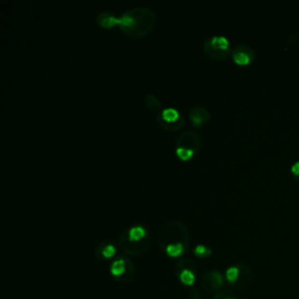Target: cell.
Instances as JSON below:
<instances>
[{"label":"cell","instance_id":"1","mask_svg":"<svg viewBox=\"0 0 299 299\" xmlns=\"http://www.w3.org/2000/svg\"><path fill=\"white\" fill-rule=\"evenodd\" d=\"M110 273L118 282L128 283L132 278V264L129 259L126 258H118L111 264Z\"/></svg>","mask_w":299,"mask_h":299},{"label":"cell","instance_id":"2","mask_svg":"<svg viewBox=\"0 0 299 299\" xmlns=\"http://www.w3.org/2000/svg\"><path fill=\"white\" fill-rule=\"evenodd\" d=\"M223 283H225V277L217 270L209 271V273L204 275L201 279L202 288L206 290L207 292H214L216 290L221 289Z\"/></svg>","mask_w":299,"mask_h":299},{"label":"cell","instance_id":"3","mask_svg":"<svg viewBox=\"0 0 299 299\" xmlns=\"http://www.w3.org/2000/svg\"><path fill=\"white\" fill-rule=\"evenodd\" d=\"M232 57L237 65L244 66L248 65L253 59V52L247 46H238L232 54Z\"/></svg>","mask_w":299,"mask_h":299},{"label":"cell","instance_id":"4","mask_svg":"<svg viewBox=\"0 0 299 299\" xmlns=\"http://www.w3.org/2000/svg\"><path fill=\"white\" fill-rule=\"evenodd\" d=\"M253 279V271L250 270V268L246 267V265H240V276H238L237 282L235 283L234 286L240 290L249 288L252 285Z\"/></svg>","mask_w":299,"mask_h":299},{"label":"cell","instance_id":"5","mask_svg":"<svg viewBox=\"0 0 299 299\" xmlns=\"http://www.w3.org/2000/svg\"><path fill=\"white\" fill-rule=\"evenodd\" d=\"M210 47L215 50H220V52L227 53L229 49V41L225 36H214L209 41Z\"/></svg>","mask_w":299,"mask_h":299},{"label":"cell","instance_id":"6","mask_svg":"<svg viewBox=\"0 0 299 299\" xmlns=\"http://www.w3.org/2000/svg\"><path fill=\"white\" fill-rule=\"evenodd\" d=\"M179 279L185 285H193L195 282V268H183L179 274Z\"/></svg>","mask_w":299,"mask_h":299},{"label":"cell","instance_id":"7","mask_svg":"<svg viewBox=\"0 0 299 299\" xmlns=\"http://www.w3.org/2000/svg\"><path fill=\"white\" fill-rule=\"evenodd\" d=\"M97 23L101 26L107 27V28H110V27L116 25V23H119V25H120V19H117V18L110 16L109 13H103L97 18Z\"/></svg>","mask_w":299,"mask_h":299},{"label":"cell","instance_id":"8","mask_svg":"<svg viewBox=\"0 0 299 299\" xmlns=\"http://www.w3.org/2000/svg\"><path fill=\"white\" fill-rule=\"evenodd\" d=\"M145 235H146L145 229L143 227H140V226H136V227L130 229L128 236H129V241H132V242H138V241L141 240Z\"/></svg>","mask_w":299,"mask_h":299},{"label":"cell","instance_id":"9","mask_svg":"<svg viewBox=\"0 0 299 299\" xmlns=\"http://www.w3.org/2000/svg\"><path fill=\"white\" fill-rule=\"evenodd\" d=\"M165 249L168 256H171V257H178V256H180L181 253H184L185 247H184V243H171L167 244V246L165 247Z\"/></svg>","mask_w":299,"mask_h":299},{"label":"cell","instance_id":"10","mask_svg":"<svg viewBox=\"0 0 299 299\" xmlns=\"http://www.w3.org/2000/svg\"><path fill=\"white\" fill-rule=\"evenodd\" d=\"M238 276H240V265L238 267H230L227 269V271H226V279L228 280V283L232 284V285H235V283L237 282Z\"/></svg>","mask_w":299,"mask_h":299},{"label":"cell","instance_id":"11","mask_svg":"<svg viewBox=\"0 0 299 299\" xmlns=\"http://www.w3.org/2000/svg\"><path fill=\"white\" fill-rule=\"evenodd\" d=\"M206 117H207V111L200 110L199 108H196V109H194V110H192V113H191V118H192L193 123H194L195 125H199V124H201L205 119H206Z\"/></svg>","mask_w":299,"mask_h":299},{"label":"cell","instance_id":"12","mask_svg":"<svg viewBox=\"0 0 299 299\" xmlns=\"http://www.w3.org/2000/svg\"><path fill=\"white\" fill-rule=\"evenodd\" d=\"M162 118H164L166 122H177L178 118L180 117V115L178 111L176 110V109L173 108H168V109H165L164 111H162Z\"/></svg>","mask_w":299,"mask_h":299},{"label":"cell","instance_id":"13","mask_svg":"<svg viewBox=\"0 0 299 299\" xmlns=\"http://www.w3.org/2000/svg\"><path fill=\"white\" fill-rule=\"evenodd\" d=\"M177 155L183 160H187L193 156V149H189V147H178Z\"/></svg>","mask_w":299,"mask_h":299},{"label":"cell","instance_id":"14","mask_svg":"<svg viewBox=\"0 0 299 299\" xmlns=\"http://www.w3.org/2000/svg\"><path fill=\"white\" fill-rule=\"evenodd\" d=\"M194 253L196 256H199V257H207V256H209L211 253V250L209 248L206 246H198L194 249Z\"/></svg>","mask_w":299,"mask_h":299},{"label":"cell","instance_id":"15","mask_svg":"<svg viewBox=\"0 0 299 299\" xmlns=\"http://www.w3.org/2000/svg\"><path fill=\"white\" fill-rule=\"evenodd\" d=\"M115 253H116V248H115L113 244H107V246H104L103 249H102V255H103L104 258L113 257Z\"/></svg>","mask_w":299,"mask_h":299},{"label":"cell","instance_id":"16","mask_svg":"<svg viewBox=\"0 0 299 299\" xmlns=\"http://www.w3.org/2000/svg\"><path fill=\"white\" fill-rule=\"evenodd\" d=\"M213 299H237L236 297H234L232 295H229V292H219L214 296Z\"/></svg>","mask_w":299,"mask_h":299},{"label":"cell","instance_id":"17","mask_svg":"<svg viewBox=\"0 0 299 299\" xmlns=\"http://www.w3.org/2000/svg\"><path fill=\"white\" fill-rule=\"evenodd\" d=\"M291 172L294 174L295 179L299 183V161H296L294 165L291 166Z\"/></svg>","mask_w":299,"mask_h":299}]
</instances>
